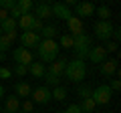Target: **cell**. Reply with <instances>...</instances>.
Segmentation results:
<instances>
[{"mask_svg": "<svg viewBox=\"0 0 121 113\" xmlns=\"http://www.w3.org/2000/svg\"><path fill=\"white\" fill-rule=\"evenodd\" d=\"M16 32H12V35H2L0 36V52H8L10 48H12V43L16 40Z\"/></svg>", "mask_w": 121, "mask_h": 113, "instance_id": "17", "label": "cell"}, {"mask_svg": "<svg viewBox=\"0 0 121 113\" xmlns=\"http://www.w3.org/2000/svg\"><path fill=\"white\" fill-rule=\"evenodd\" d=\"M32 107H35V103H32L30 99L20 101V111H22V113H30V111H32Z\"/></svg>", "mask_w": 121, "mask_h": 113, "instance_id": "33", "label": "cell"}, {"mask_svg": "<svg viewBox=\"0 0 121 113\" xmlns=\"http://www.w3.org/2000/svg\"><path fill=\"white\" fill-rule=\"evenodd\" d=\"M12 73L16 75V77H24V75L28 73V67H26V65H14Z\"/></svg>", "mask_w": 121, "mask_h": 113, "instance_id": "32", "label": "cell"}, {"mask_svg": "<svg viewBox=\"0 0 121 113\" xmlns=\"http://www.w3.org/2000/svg\"><path fill=\"white\" fill-rule=\"evenodd\" d=\"M95 14L99 16V20H109L111 18V8L109 6H95Z\"/></svg>", "mask_w": 121, "mask_h": 113, "instance_id": "25", "label": "cell"}, {"mask_svg": "<svg viewBox=\"0 0 121 113\" xmlns=\"http://www.w3.org/2000/svg\"><path fill=\"white\" fill-rule=\"evenodd\" d=\"M4 113H16V111H20V99H18L16 95L14 97H6V101H4V109H2Z\"/></svg>", "mask_w": 121, "mask_h": 113, "instance_id": "16", "label": "cell"}, {"mask_svg": "<svg viewBox=\"0 0 121 113\" xmlns=\"http://www.w3.org/2000/svg\"><path fill=\"white\" fill-rule=\"evenodd\" d=\"M6 18H8V12L6 10H0V22H4Z\"/></svg>", "mask_w": 121, "mask_h": 113, "instance_id": "38", "label": "cell"}, {"mask_svg": "<svg viewBox=\"0 0 121 113\" xmlns=\"http://www.w3.org/2000/svg\"><path fill=\"white\" fill-rule=\"evenodd\" d=\"M65 75L69 81L73 83H81L83 79L87 77V65L85 61H79V59H73V61H67V67H65Z\"/></svg>", "mask_w": 121, "mask_h": 113, "instance_id": "2", "label": "cell"}, {"mask_svg": "<svg viewBox=\"0 0 121 113\" xmlns=\"http://www.w3.org/2000/svg\"><path fill=\"white\" fill-rule=\"evenodd\" d=\"M93 44H75L71 51H73L75 59H79V61H87V56H89V51Z\"/></svg>", "mask_w": 121, "mask_h": 113, "instance_id": "15", "label": "cell"}, {"mask_svg": "<svg viewBox=\"0 0 121 113\" xmlns=\"http://www.w3.org/2000/svg\"><path fill=\"white\" fill-rule=\"evenodd\" d=\"M56 35H59V30H56V26H52V24H44L39 36H40L43 40H55V36H56Z\"/></svg>", "mask_w": 121, "mask_h": 113, "instance_id": "21", "label": "cell"}, {"mask_svg": "<svg viewBox=\"0 0 121 113\" xmlns=\"http://www.w3.org/2000/svg\"><path fill=\"white\" fill-rule=\"evenodd\" d=\"M32 20H35V16H32V14H22V16L16 20V26L20 28L22 32H28L30 26H32Z\"/></svg>", "mask_w": 121, "mask_h": 113, "instance_id": "20", "label": "cell"}, {"mask_svg": "<svg viewBox=\"0 0 121 113\" xmlns=\"http://www.w3.org/2000/svg\"><path fill=\"white\" fill-rule=\"evenodd\" d=\"M95 14V4L93 2H77L75 4V16L77 18H87V16H93Z\"/></svg>", "mask_w": 121, "mask_h": 113, "instance_id": "10", "label": "cell"}, {"mask_svg": "<svg viewBox=\"0 0 121 113\" xmlns=\"http://www.w3.org/2000/svg\"><path fill=\"white\" fill-rule=\"evenodd\" d=\"M43 26H44V22H43V20H39V18H35V20H32V26H30V32H35V35H40Z\"/></svg>", "mask_w": 121, "mask_h": 113, "instance_id": "31", "label": "cell"}, {"mask_svg": "<svg viewBox=\"0 0 121 113\" xmlns=\"http://www.w3.org/2000/svg\"><path fill=\"white\" fill-rule=\"evenodd\" d=\"M0 28H2V35H12V32H16V20H12V18H6L4 22H0Z\"/></svg>", "mask_w": 121, "mask_h": 113, "instance_id": "22", "label": "cell"}, {"mask_svg": "<svg viewBox=\"0 0 121 113\" xmlns=\"http://www.w3.org/2000/svg\"><path fill=\"white\" fill-rule=\"evenodd\" d=\"M56 44H59V47H63V48H69V51H71V48H73V36H71V35H63V36H60V40H59Z\"/></svg>", "mask_w": 121, "mask_h": 113, "instance_id": "28", "label": "cell"}, {"mask_svg": "<svg viewBox=\"0 0 121 113\" xmlns=\"http://www.w3.org/2000/svg\"><path fill=\"white\" fill-rule=\"evenodd\" d=\"M87 59H89L93 65H101L103 61H107V51L103 48V44H93Z\"/></svg>", "mask_w": 121, "mask_h": 113, "instance_id": "8", "label": "cell"}, {"mask_svg": "<svg viewBox=\"0 0 121 113\" xmlns=\"http://www.w3.org/2000/svg\"><path fill=\"white\" fill-rule=\"evenodd\" d=\"M59 51H60V47L56 44V40H40L39 47H36V55H39L43 65L44 63L51 65L52 61H56L59 59Z\"/></svg>", "mask_w": 121, "mask_h": 113, "instance_id": "1", "label": "cell"}, {"mask_svg": "<svg viewBox=\"0 0 121 113\" xmlns=\"http://www.w3.org/2000/svg\"><path fill=\"white\" fill-rule=\"evenodd\" d=\"M113 28L115 26L111 24V20H97L93 30H95V36L99 40H111V35H113Z\"/></svg>", "mask_w": 121, "mask_h": 113, "instance_id": "3", "label": "cell"}, {"mask_svg": "<svg viewBox=\"0 0 121 113\" xmlns=\"http://www.w3.org/2000/svg\"><path fill=\"white\" fill-rule=\"evenodd\" d=\"M0 99H4V87L0 85Z\"/></svg>", "mask_w": 121, "mask_h": 113, "instance_id": "40", "label": "cell"}, {"mask_svg": "<svg viewBox=\"0 0 121 113\" xmlns=\"http://www.w3.org/2000/svg\"><path fill=\"white\" fill-rule=\"evenodd\" d=\"M12 77V71L8 67H0V79H10Z\"/></svg>", "mask_w": 121, "mask_h": 113, "instance_id": "36", "label": "cell"}, {"mask_svg": "<svg viewBox=\"0 0 121 113\" xmlns=\"http://www.w3.org/2000/svg\"><path fill=\"white\" fill-rule=\"evenodd\" d=\"M16 6L22 10V14H30V10L35 8V2L32 0H16Z\"/></svg>", "mask_w": 121, "mask_h": 113, "instance_id": "27", "label": "cell"}, {"mask_svg": "<svg viewBox=\"0 0 121 113\" xmlns=\"http://www.w3.org/2000/svg\"><path fill=\"white\" fill-rule=\"evenodd\" d=\"M51 99L59 101V103H60V101H65V99H67V89L60 87V85H59V87H55V89L51 91Z\"/></svg>", "mask_w": 121, "mask_h": 113, "instance_id": "23", "label": "cell"}, {"mask_svg": "<svg viewBox=\"0 0 121 113\" xmlns=\"http://www.w3.org/2000/svg\"><path fill=\"white\" fill-rule=\"evenodd\" d=\"M12 59L16 61V65H26L30 67V63H35V55H32V51H28V48H14L12 51Z\"/></svg>", "mask_w": 121, "mask_h": 113, "instance_id": "6", "label": "cell"}, {"mask_svg": "<svg viewBox=\"0 0 121 113\" xmlns=\"http://www.w3.org/2000/svg\"><path fill=\"white\" fill-rule=\"evenodd\" d=\"M51 12H52V18H60V20H65V22L73 16L71 8L65 2H55V4H51Z\"/></svg>", "mask_w": 121, "mask_h": 113, "instance_id": "7", "label": "cell"}, {"mask_svg": "<svg viewBox=\"0 0 121 113\" xmlns=\"http://www.w3.org/2000/svg\"><path fill=\"white\" fill-rule=\"evenodd\" d=\"M14 6H16V0H0V10H6V12H10Z\"/></svg>", "mask_w": 121, "mask_h": 113, "instance_id": "30", "label": "cell"}, {"mask_svg": "<svg viewBox=\"0 0 121 113\" xmlns=\"http://www.w3.org/2000/svg\"><path fill=\"white\" fill-rule=\"evenodd\" d=\"M113 97V91L109 89V85H99L97 89H93L91 99L95 101V105H107Z\"/></svg>", "mask_w": 121, "mask_h": 113, "instance_id": "4", "label": "cell"}, {"mask_svg": "<svg viewBox=\"0 0 121 113\" xmlns=\"http://www.w3.org/2000/svg\"><path fill=\"white\" fill-rule=\"evenodd\" d=\"M60 113H83V111H81V107H79L77 103H73V105H69L65 111H60Z\"/></svg>", "mask_w": 121, "mask_h": 113, "instance_id": "35", "label": "cell"}, {"mask_svg": "<svg viewBox=\"0 0 121 113\" xmlns=\"http://www.w3.org/2000/svg\"><path fill=\"white\" fill-rule=\"evenodd\" d=\"M28 73L32 75V77H36V79H43V77H44V73H47V67H44L40 61H35V63H30Z\"/></svg>", "mask_w": 121, "mask_h": 113, "instance_id": "19", "label": "cell"}, {"mask_svg": "<svg viewBox=\"0 0 121 113\" xmlns=\"http://www.w3.org/2000/svg\"><path fill=\"white\" fill-rule=\"evenodd\" d=\"M67 26H69V35H71V36H77V35H81V32H85L83 20H81V18H77L75 14L67 20Z\"/></svg>", "mask_w": 121, "mask_h": 113, "instance_id": "12", "label": "cell"}, {"mask_svg": "<svg viewBox=\"0 0 121 113\" xmlns=\"http://www.w3.org/2000/svg\"><path fill=\"white\" fill-rule=\"evenodd\" d=\"M65 67H67V59H65V56H60V59L52 61L51 65L47 67V73H51V75H56V77H60V75L65 73Z\"/></svg>", "mask_w": 121, "mask_h": 113, "instance_id": "13", "label": "cell"}, {"mask_svg": "<svg viewBox=\"0 0 121 113\" xmlns=\"http://www.w3.org/2000/svg\"><path fill=\"white\" fill-rule=\"evenodd\" d=\"M0 113H4V111H0Z\"/></svg>", "mask_w": 121, "mask_h": 113, "instance_id": "43", "label": "cell"}, {"mask_svg": "<svg viewBox=\"0 0 121 113\" xmlns=\"http://www.w3.org/2000/svg\"><path fill=\"white\" fill-rule=\"evenodd\" d=\"M103 48L107 51V55H109V52H115V51H117V43H113V40H105Z\"/></svg>", "mask_w": 121, "mask_h": 113, "instance_id": "34", "label": "cell"}, {"mask_svg": "<svg viewBox=\"0 0 121 113\" xmlns=\"http://www.w3.org/2000/svg\"><path fill=\"white\" fill-rule=\"evenodd\" d=\"M18 39H20V47L22 48H28V51H30V48H36V47H39V43L43 40L39 35H35V32H30V30L28 32H22Z\"/></svg>", "mask_w": 121, "mask_h": 113, "instance_id": "9", "label": "cell"}, {"mask_svg": "<svg viewBox=\"0 0 121 113\" xmlns=\"http://www.w3.org/2000/svg\"><path fill=\"white\" fill-rule=\"evenodd\" d=\"M109 89H111L113 93H115V91H119V89H121V83H119V79H113V81H111V85H109Z\"/></svg>", "mask_w": 121, "mask_h": 113, "instance_id": "37", "label": "cell"}, {"mask_svg": "<svg viewBox=\"0 0 121 113\" xmlns=\"http://www.w3.org/2000/svg\"><path fill=\"white\" fill-rule=\"evenodd\" d=\"M0 36H2V28H0Z\"/></svg>", "mask_w": 121, "mask_h": 113, "instance_id": "41", "label": "cell"}, {"mask_svg": "<svg viewBox=\"0 0 121 113\" xmlns=\"http://www.w3.org/2000/svg\"><path fill=\"white\" fill-rule=\"evenodd\" d=\"M16 113H22V111H16Z\"/></svg>", "mask_w": 121, "mask_h": 113, "instance_id": "42", "label": "cell"}, {"mask_svg": "<svg viewBox=\"0 0 121 113\" xmlns=\"http://www.w3.org/2000/svg\"><path fill=\"white\" fill-rule=\"evenodd\" d=\"M44 85H47L48 89H55L60 85V77H56V75H51V73H44Z\"/></svg>", "mask_w": 121, "mask_h": 113, "instance_id": "26", "label": "cell"}, {"mask_svg": "<svg viewBox=\"0 0 121 113\" xmlns=\"http://www.w3.org/2000/svg\"><path fill=\"white\" fill-rule=\"evenodd\" d=\"M14 93H16L18 99H20V97H30V93H32V87H30L26 81H18L16 85H14Z\"/></svg>", "mask_w": 121, "mask_h": 113, "instance_id": "18", "label": "cell"}, {"mask_svg": "<svg viewBox=\"0 0 121 113\" xmlns=\"http://www.w3.org/2000/svg\"><path fill=\"white\" fill-rule=\"evenodd\" d=\"M79 107H81V111H83V113H93L97 105H95V101H93V99L89 97V99H81Z\"/></svg>", "mask_w": 121, "mask_h": 113, "instance_id": "24", "label": "cell"}, {"mask_svg": "<svg viewBox=\"0 0 121 113\" xmlns=\"http://www.w3.org/2000/svg\"><path fill=\"white\" fill-rule=\"evenodd\" d=\"M91 93H93V89L87 87V85H79V87H77V95L81 97V99H89Z\"/></svg>", "mask_w": 121, "mask_h": 113, "instance_id": "29", "label": "cell"}, {"mask_svg": "<svg viewBox=\"0 0 121 113\" xmlns=\"http://www.w3.org/2000/svg\"><path fill=\"white\" fill-rule=\"evenodd\" d=\"M35 14L32 16L39 18V20H47V18H52V12H51V4H47V2H39V4H35Z\"/></svg>", "mask_w": 121, "mask_h": 113, "instance_id": "11", "label": "cell"}, {"mask_svg": "<svg viewBox=\"0 0 121 113\" xmlns=\"http://www.w3.org/2000/svg\"><path fill=\"white\" fill-rule=\"evenodd\" d=\"M30 97H32V103H36V105H47V103H51V89L47 87V85H40V87H36V89H32V93H30Z\"/></svg>", "mask_w": 121, "mask_h": 113, "instance_id": "5", "label": "cell"}, {"mask_svg": "<svg viewBox=\"0 0 121 113\" xmlns=\"http://www.w3.org/2000/svg\"><path fill=\"white\" fill-rule=\"evenodd\" d=\"M99 71L103 77H113V75L117 73V61L115 59H107V61H103L99 65Z\"/></svg>", "mask_w": 121, "mask_h": 113, "instance_id": "14", "label": "cell"}, {"mask_svg": "<svg viewBox=\"0 0 121 113\" xmlns=\"http://www.w3.org/2000/svg\"><path fill=\"white\" fill-rule=\"evenodd\" d=\"M6 59H8V55H6V52H0V63H4Z\"/></svg>", "mask_w": 121, "mask_h": 113, "instance_id": "39", "label": "cell"}]
</instances>
